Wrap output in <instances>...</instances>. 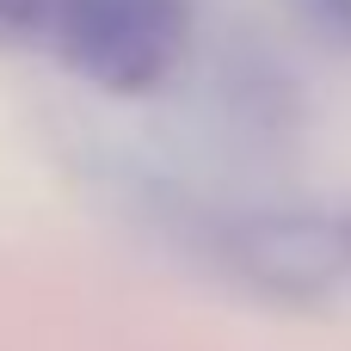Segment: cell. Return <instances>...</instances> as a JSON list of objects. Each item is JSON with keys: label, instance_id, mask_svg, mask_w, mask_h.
<instances>
[{"label": "cell", "instance_id": "6da1fadb", "mask_svg": "<svg viewBox=\"0 0 351 351\" xmlns=\"http://www.w3.org/2000/svg\"><path fill=\"white\" fill-rule=\"evenodd\" d=\"M43 49L105 93H148L185 62L191 6L185 0H62Z\"/></svg>", "mask_w": 351, "mask_h": 351}, {"label": "cell", "instance_id": "7a4b0ae2", "mask_svg": "<svg viewBox=\"0 0 351 351\" xmlns=\"http://www.w3.org/2000/svg\"><path fill=\"white\" fill-rule=\"evenodd\" d=\"M222 265L278 302L351 290V210H253L222 228Z\"/></svg>", "mask_w": 351, "mask_h": 351}, {"label": "cell", "instance_id": "3957f363", "mask_svg": "<svg viewBox=\"0 0 351 351\" xmlns=\"http://www.w3.org/2000/svg\"><path fill=\"white\" fill-rule=\"evenodd\" d=\"M62 0H0V43H43Z\"/></svg>", "mask_w": 351, "mask_h": 351}, {"label": "cell", "instance_id": "277c9868", "mask_svg": "<svg viewBox=\"0 0 351 351\" xmlns=\"http://www.w3.org/2000/svg\"><path fill=\"white\" fill-rule=\"evenodd\" d=\"M302 6H308L321 25H333V31H339V37L351 43V0H302Z\"/></svg>", "mask_w": 351, "mask_h": 351}]
</instances>
